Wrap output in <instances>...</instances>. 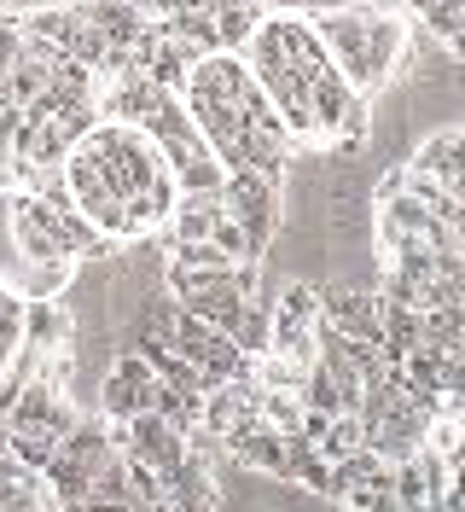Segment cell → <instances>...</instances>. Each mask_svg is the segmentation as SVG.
<instances>
[{
  "label": "cell",
  "instance_id": "cell-1",
  "mask_svg": "<svg viewBox=\"0 0 465 512\" xmlns=\"http://www.w3.org/2000/svg\"><path fill=\"white\" fill-rule=\"evenodd\" d=\"M303 18H309L314 41L326 47L332 70L361 99L390 88L396 70L407 64V53H413V24L396 6H314Z\"/></svg>",
  "mask_w": 465,
  "mask_h": 512
},
{
  "label": "cell",
  "instance_id": "cell-10",
  "mask_svg": "<svg viewBox=\"0 0 465 512\" xmlns=\"http://www.w3.org/2000/svg\"><path fill=\"white\" fill-rule=\"evenodd\" d=\"M407 24H419L425 35H436V41H442L454 59L465 53V6H442V0H425V6H413V12H407ZM419 30H413V35H419Z\"/></svg>",
  "mask_w": 465,
  "mask_h": 512
},
{
  "label": "cell",
  "instance_id": "cell-5",
  "mask_svg": "<svg viewBox=\"0 0 465 512\" xmlns=\"http://www.w3.org/2000/svg\"><path fill=\"white\" fill-rule=\"evenodd\" d=\"M402 169H413V175L436 181L448 198H460V204H465V128L460 123H442L436 134H425Z\"/></svg>",
  "mask_w": 465,
  "mask_h": 512
},
{
  "label": "cell",
  "instance_id": "cell-13",
  "mask_svg": "<svg viewBox=\"0 0 465 512\" xmlns=\"http://www.w3.org/2000/svg\"><path fill=\"white\" fill-rule=\"evenodd\" d=\"M0 111H6V94H0Z\"/></svg>",
  "mask_w": 465,
  "mask_h": 512
},
{
  "label": "cell",
  "instance_id": "cell-4",
  "mask_svg": "<svg viewBox=\"0 0 465 512\" xmlns=\"http://www.w3.org/2000/svg\"><path fill=\"white\" fill-rule=\"evenodd\" d=\"M152 390H157L152 367H146L134 350H123L117 361H111L105 384H99V419H105V425H128L134 414L152 408Z\"/></svg>",
  "mask_w": 465,
  "mask_h": 512
},
{
  "label": "cell",
  "instance_id": "cell-12",
  "mask_svg": "<svg viewBox=\"0 0 465 512\" xmlns=\"http://www.w3.org/2000/svg\"><path fill=\"white\" fill-rule=\"evenodd\" d=\"M320 460L326 466H338V460H349V454H361L367 448V431H361V419L343 414V419H326V431H320Z\"/></svg>",
  "mask_w": 465,
  "mask_h": 512
},
{
  "label": "cell",
  "instance_id": "cell-9",
  "mask_svg": "<svg viewBox=\"0 0 465 512\" xmlns=\"http://www.w3.org/2000/svg\"><path fill=\"white\" fill-rule=\"evenodd\" d=\"M0 512H59L53 495H47V483H41V472L18 466L12 454L0 460Z\"/></svg>",
  "mask_w": 465,
  "mask_h": 512
},
{
  "label": "cell",
  "instance_id": "cell-2",
  "mask_svg": "<svg viewBox=\"0 0 465 512\" xmlns=\"http://www.w3.org/2000/svg\"><path fill=\"white\" fill-rule=\"evenodd\" d=\"M76 152L93 158V169L105 175V187L117 192V204H123L128 222H134V239H146V233H163V227H169L175 204H181V187H175V175H169L163 152H157L140 128L93 123L88 134L76 140Z\"/></svg>",
  "mask_w": 465,
  "mask_h": 512
},
{
  "label": "cell",
  "instance_id": "cell-3",
  "mask_svg": "<svg viewBox=\"0 0 465 512\" xmlns=\"http://www.w3.org/2000/svg\"><path fill=\"white\" fill-rule=\"evenodd\" d=\"M221 204L227 216L245 233L250 262H262L268 245L279 239V222H285V198H279V181H262V175H227L221 181Z\"/></svg>",
  "mask_w": 465,
  "mask_h": 512
},
{
  "label": "cell",
  "instance_id": "cell-11",
  "mask_svg": "<svg viewBox=\"0 0 465 512\" xmlns=\"http://www.w3.org/2000/svg\"><path fill=\"white\" fill-rule=\"evenodd\" d=\"M262 12L268 6H210V30H216V47L221 53H245V41L256 35V24H262Z\"/></svg>",
  "mask_w": 465,
  "mask_h": 512
},
{
  "label": "cell",
  "instance_id": "cell-6",
  "mask_svg": "<svg viewBox=\"0 0 465 512\" xmlns=\"http://www.w3.org/2000/svg\"><path fill=\"white\" fill-rule=\"evenodd\" d=\"M314 297H320V326L326 332L378 350V297H372V286H326Z\"/></svg>",
  "mask_w": 465,
  "mask_h": 512
},
{
  "label": "cell",
  "instance_id": "cell-8",
  "mask_svg": "<svg viewBox=\"0 0 465 512\" xmlns=\"http://www.w3.org/2000/svg\"><path fill=\"white\" fill-rule=\"evenodd\" d=\"M76 315L64 303H24V350L35 355H70Z\"/></svg>",
  "mask_w": 465,
  "mask_h": 512
},
{
  "label": "cell",
  "instance_id": "cell-7",
  "mask_svg": "<svg viewBox=\"0 0 465 512\" xmlns=\"http://www.w3.org/2000/svg\"><path fill=\"white\" fill-rule=\"evenodd\" d=\"M221 216H227L221 192H181L175 216H169V227H163L169 251H175V245H210V227H216Z\"/></svg>",
  "mask_w": 465,
  "mask_h": 512
}]
</instances>
